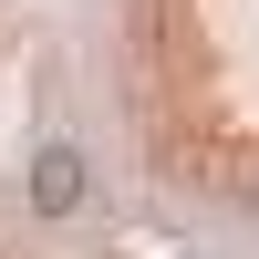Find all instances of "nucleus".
<instances>
[{"mask_svg": "<svg viewBox=\"0 0 259 259\" xmlns=\"http://www.w3.org/2000/svg\"><path fill=\"white\" fill-rule=\"evenodd\" d=\"M83 197H94V166H83V145L73 135H52L31 156V218L41 228H62V218H83Z\"/></svg>", "mask_w": 259, "mask_h": 259, "instance_id": "nucleus-1", "label": "nucleus"}]
</instances>
